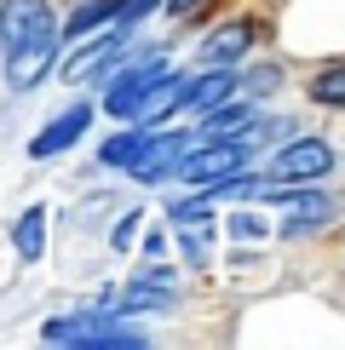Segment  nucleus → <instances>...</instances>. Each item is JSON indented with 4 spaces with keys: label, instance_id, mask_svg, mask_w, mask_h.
I'll return each mask as SVG.
<instances>
[{
    "label": "nucleus",
    "instance_id": "nucleus-10",
    "mask_svg": "<svg viewBox=\"0 0 345 350\" xmlns=\"http://www.w3.org/2000/svg\"><path fill=\"white\" fill-rule=\"evenodd\" d=\"M248 46H253V23H225V29H213V35H207V46H201V52H207V64H236Z\"/></svg>",
    "mask_w": 345,
    "mask_h": 350
},
{
    "label": "nucleus",
    "instance_id": "nucleus-4",
    "mask_svg": "<svg viewBox=\"0 0 345 350\" xmlns=\"http://www.w3.org/2000/svg\"><path fill=\"white\" fill-rule=\"evenodd\" d=\"M47 345H75V350H144L150 333L127 327V322H86V316H52L40 327Z\"/></svg>",
    "mask_w": 345,
    "mask_h": 350
},
{
    "label": "nucleus",
    "instance_id": "nucleus-17",
    "mask_svg": "<svg viewBox=\"0 0 345 350\" xmlns=\"http://www.w3.org/2000/svg\"><path fill=\"white\" fill-rule=\"evenodd\" d=\"M133 287H155V293H172V270H167V265H144V270L133 275Z\"/></svg>",
    "mask_w": 345,
    "mask_h": 350
},
{
    "label": "nucleus",
    "instance_id": "nucleus-7",
    "mask_svg": "<svg viewBox=\"0 0 345 350\" xmlns=\"http://www.w3.org/2000/svg\"><path fill=\"white\" fill-rule=\"evenodd\" d=\"M86 126H92V104H69L64 115H52V121L35 133L29 155H35V161H47V155H64V150H75V144L86 138Z\"/></svg>",
    "mask_w": 345,
    "mask_h": 350
},
{
    "label": "nucleus",
    "instance_id": "nucleus-13",
    "mask_svg": "<svg viewBox=\"0 0 345 350\" xmlns=\"http://www.w3.org/2000/svg\"><path fill=\"white\" fill-rule=\"evenodd\" d=\"M144 138H150V126L138 121L133 133H115L110 144H98V161H104L110 172H127V161H133V155H138V144H144Z\"/></svg>",
    "mask_w": 345,
    "mask_h": 350
},
{
    "label": "nucleus",
    "instance_id": "nucleus-5",
    "mask_svg": "<svg viewBox=\"0 0 345 350\" xmlns=\"http://www.w3.org/2000/svg\"><path fill=\"white\" fill-rule=\"evenodd\" d=\"M322 172H334V144L294 138L265 161V184H311V178H322Z\"/></svg>",
    "mask_w": 345,
    "mask_h": 350
},
{
    "label": "nucleus",
    "instance_id": "nucleus-8",
    "mask_svg": "<svg viewBox=\"0 0 345 350\" xmlns=\"http://www.w3.org/2000/svg\"><path fill=\"white\" fill-rule=\"evenodd\" d=\"M127 57V23H115L110 35H98L92 46H81L75 57L64 64V81H92V75H110L115 64Z\"/></svg>",
    "mask_w": 345,
    "mask_h": 350
},
{
    "label": "nucleus",
    "instance_id": "nucleus-16",
    "mask_svg": "<svg viewBox=\"0 0 345 350\" xmlns=\"http://www.w3.org/2000/svg\"><path fill=\"white\" fill-rule=\"evenodd\" d=\"M207 236H213V224H179V253L190 258L196 270L207 265Z\"/></svg>",
    "mask_w": 345,
    "mask_h": 350
},
{
    "label": "nucleus",
    "instance_id": "nucleus-15",
    "mask_svg": "<svg viewBox=\"0 0 345 350\" xmlns=\"http://www.w3.org/2000/svg\"><path fill=\"white\" fill-rule=\"evenodd\" d=\"M213 218V201L207 196H190V201H167V224L179 230V224H207Z\"/></svg>",
    "mask_w": 345,
    "mask_h": 350
},
{
    "label": "nucleus",
    "instance_id": "nucleus-1",
    "mask_svg": "<svg viewBox=\"0 0 345 350\" xmlns=\"http://www.w3.org/2000/svg\"><path fill=\"white\" fill-rule=\"evenodd\" d=\"M58 12L47 0H6L0 12V64H6V86L12 92H35L47 86L52 64H58Z\"/></svg>",
    "mask_w": 345,
    "mask_h": 350
},
{
    "label": "nucleus",
    "instance_id": "nucleus-18",
    "mask_svg": "<svg viewBox=\"0 0 345 350\" xmlns=\"http://www.w3.org/2000/svg\"><path fill=\"white\" fill-rule=\"evenodd\" d=\"M230 236H236V241H259V236H270V230L259 224L253 213H230Z\"/></svg>",
    "mask_w": 345,
    "mask_h": 350
},
{
    "label": "nucleus",
    "instance_id": "nucleus-6",
    "mask_svg": "<svg viewBox=\"0 0 345 350\" xmlns=\"http://www.w3.org/2000/svg\"><path fill=\"white\" fill-rule=\"evenodd\" d=\"M190 144H196L190 133H150V138L138 144V155L127 161V172H133L138 184H155V178H167V172H172V161H179Z\"/></svg>",
    "mask_w": 345,
    "mask_h": 350
},
{
    "label": "nucleus",
    "instance_id": "nucleus-3",
    "mask_svg": "<svg viewBox=\"0 0 345 350\" xmlns=\"http://www.w3.org/2000/svg\"><path fill=\"white\" fill-rule=\"evenodd\" d=\"M248 161H253V133L242 126V133H230V138H207V144H196V150H184L167 178L213 184V178H225V172H242Z\"/></svg>",
    "mask_w": 345,
    "mask_h": 350
},
{
    "label": "nucleus",
    "instance_id": "nucleus-14",
    "mask_svg": "<svg viewBox=\"0 0 345 350\" xmlns=\"http://www.w3.org/2000/svg\"><path fill=\"white\" fill-rule=\"evenodd\" d=\"M311 104H328V109H345V64H328L311 75Z\"/></svg>",
    "mask_w": 345,
    "mask_h": 350
},
{
    "label": "nucleus",
    "instance_id": "nucleus-2",
    "mask_svg": "<svg viewBox=\"0 0 345 350\" xmlns=\"http://www.w3.org/2000/svg\"><path fill=\"white\" fill-rule=\"evenodd\" d=\"M172 81V69H167V57L162 52H144L138 64H127L121 75L110 81V98H104V109L115 115V121H138L144 109L162 98V86Z\"/></svg>",
    "mask_w": 345,
    "mask_h": 350
},
{
    "label": "nucleus",
    "instance_id": "nucleus-20",
    "mask_svg": "<svg viewBox=\"0 0 345 350\" xmlns=\"http://www.w3.org/2000/svg\"><path fill=\"white\" fill-rule=\"evenodd\" d=\"M144 253H150V258H162V253H167V230H155V236H144Z\"/></svg>",
    "mask_w": 345,
    "mask_h": 350
},
{
    "label": "nucleus",
    "instance_id": "nucleus-11",
    "mask_svg": "<svg viewBox=\"0 0 345 350\" xmlns=\"http://www.w3.org/2000/svg\"><path fill=\"white\" fill-rule=\"evenodd\" d=\"M12 247H18L23 265H35L40 253H47V207H29L18 218V230H12Z\"/></svg>",
    "mask_w": 345,
    "mask_h": 350
},
{
    "label": "nucleus",
    "instance_id": "nucleus-21",
    "mask_svg": "<svg viewBox=\"0 0 345 350\" xmlns=\"http://www.w3.org/2000/svg\"><path fill=\"white\" fill-rule=\"evenodd\" d=\"M190 6H196V0H167V12H172V18H184Z\"/></svg>",
    "mask_w": 345,
    "mask_h": 350
},
{
    "label": "nucleus",
    "instance_id": "nucleus-19",
    "mask_svg": "<svg viewBox=\"0 0 345 350\" xmlns=\"http://www.w3.org/2000/svg\"><path fill=\"white\" fill-rule=\"evenodd\" d=\"M133 230H138V213H127L121 224H115V236H110V241H115V247H127V241H133Z\"/></svg>",
    "mask_w": 345,
    "mask_h": 350
},
{
    "label": "nucleus",
    "instance_id": "nucleus-9",
    "mask_svg": "<svg viewBox=\"0 0 345 350\" xmlns=\"http://www.w3.org/2000/svg\"><path fill=\"white\" fill-rule=\"evenodd\" d=\"M288 207H294V213L282 218L277 236H311V230H322L328 218H334V201H328L322 189H294V196H288Z\"/></svg>",
    "mask_w": 345,
    "mask_h": 350
},
{
    "label": "nucleus",
    "instance_id": "nucleus-12",
    "mask_svg": "<svg viewBox=\"0 0 345 350\" xmlns=\"http://www.w3.org/2000/svg\"><path fill=\"white\" fill-rule=\"evenodd\" d=\"M201 126H207V133H242V126H253V104L248 98H242V104H207L201 109Z\"/></svg>",
    "mask_w": 345,
    "mask_h": 350
}]
</instances>
